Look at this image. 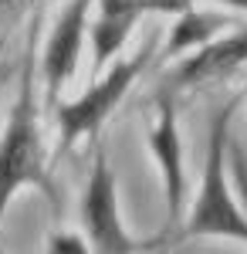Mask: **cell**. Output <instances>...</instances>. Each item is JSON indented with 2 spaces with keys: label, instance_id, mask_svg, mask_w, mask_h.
Here are the masks:
<instances>
[{
  "label": "cell",
  "instance_id": "1",
  "mask_svg": "<svg viewBox=\"0 0 247 254\" xmlns=\"http://www.w3.org/2000/svg\"><path fill=\"white\" fill-rule=\"evenodd\" d=\"M237 102L241 98H230L210 119V146H207V163H203V180H200V193L193 200L190 214L183 217L180 241L224 237V241H244L247 244V214L227 183V142H230V122H234Z\"/></svg>",
  "mask_w": 247,
  "mask_h": 254
},
{
  "label": "cell",
  "instance_id": "2",
  "mask_svg": "<svg viewBox=\"0 0 247 254\" xmlns=\"http://www.w3.org/2000/svg\"><path fill=\"white\" fill-rule=\"evenodd\" d=\"M20 187H41V193L55 196L51 180L44 173V149L38 132V109H34V68L31 58L20 75V92L10 109V122L0 136V231L3 214Z\"/></svg>",
  "mask_w": 247,
  "mask_h": 254
},
{
  "label": "cell",
  "instance_id": "3",
  "mask_svg": "<svg viewBox=\"0 0 247 254\" xmlns=\"http://www.w3.org/2000/svg\"><path fill=\"white\" fill-rule=\"evenodd\" d=\"M81 227H85L92 254H139L163 241L159 234L139 241L125 231L122 214H119V183H115L112 163L102 142L95 146V159H92L88 183L81 193Z\"/></svg>",
  "mask_w": 247,
  "mask_h": 254
},
{
  "label": "cell",
  "instance_id": "4",
  "mask_svg": "<svg viewBox=\"0 0 247 254\" xmlns=\"http://www.w3.org/2000/svg\"><path fill=\"white\" fill-rule=\"evenodd\" d=\"M149 58H152V41L142 44L132 58H119L112 64V71L102 75L85 95H78L75 102H61V105H58V129H61L58 149H61V153L71 149L78 139L95 136L98 129H102V122L112 116V109L125 98V92L132 88V81L142 75V68L149 64Z\"/></svg>",
  "mask_w": 247,
  "mask_h": 254
},
{
  "label": "cell",
  "instance_id": "5",
  "mask_svg": "<svg viewBox=\"0 0 247 254\" xmlns=\"http://www.w3.org/2000/svg\"><path fill=\"white\" fill-rule=\"evenodd\" d=\"M149 149L159 163L163 176V200H166V224L183 220V203H186V170H183V139H180V116H176V102L173 92H163L152 102V119H149ZM170 227L163 231V241L170 234Z\"/></svg>",
  "mask_w": 247,
  "mask_h": 254
},
{
  "label": "cell",
  "instance_id": "6",
  "mask_svg": "<svg viewBox=\"0 0 247 254\" xmlns=\"http://www.w3.org/2000/svg\"><path fill=\"white\" fill-rule=\"evenodd\" d=\"M98 7H102V14L92 24V55H95V71H102L125 48L139 17L183 14V10H190V0H98Z\"/></svg>",
  "mask_w": 247,
  "mask_h": 254
},
{
  "label": "cell",
  "instance_id": "7",
  "mask_svg": "<svg viewBox=\"0 0 247 254\" xmlns=\"http://www.w3.org/2000/svg\"><path fill=\"white\" fill-rule=\"evenodd\" d=\"M92 3L95 0H71L61 10L55 31L48 38V48H44V85H48V98L51 102H58L61 88L71 81V75L78 68V55H81V44H85Z\"/></svg>",
  "mask_w": 247,
  "mask_h": 254
},
{
  "label": "cell",
  "instance_id": "8",
  "mask_svg": "<svg viewBox=\"0 0 247 254\" xmlns=\"http://www.w3.org/2000/svg\"><path fill=\"white\" fill-rule=\"evenodd\" d=\"M247 64V27H237L224 38L207 41L173 71V88H193L213 78H227Z\"/></svg>",
  "mask_w": 247,
  "mask_h": 254
},
{
  "label": "cell",
  "instance_id": "9",
  "mask_svg": "<svg viewBox=\"0 0 247 254\" xmlns=\"http://www.w3.org/2000/svg\"><path fill=\"white\" fill-rule=\"evenodd\" d=\"M227 27V20L220 14H200V10H183L176 24L170 27V41H166V55L170 58H180L183 51H196L203 48L207 41H213V34Z\"/></svg>",
  "mask_w": 247,
  "mask_h": 254
},
{
  "label": "cell",
  "instance_id": "10",
  "mask_svg": "<svg viewBox=\"0 0 247 254\" xmlns=\"http://www.w3.org/2000/svg\"><path fill=\"white\" fill-rule=\"evenodd\" d=\"M227 166L234 170V183H237V193H241V207L247 214V159H244V149L234 146V139L227 142Z\"/></svg>",
  "mask_w": 247,
  "mask_h": 254
},
{
  "label": "cell",
  "instance_id": "11",
  "mask_svg": "<svg viewBox=\"0 0 247 254\" xmlns=\"http://www.w3.org/2000/svg\"><path fill=\"white\" fill-rule=\"evenodd\" d=\"M51 254H88V244H81L78 237H55L51 241Z\"/></svg>",
  "mask_w": 247,
  "mask_h": 254
},
{
  "label": "cell",
  "instance_id": "12",
  "mask_svg": "<svg viewBox=\"0 0 247 254\" xmlns=\"http://www.w3.org/2000/svg\"><path fill=\"white\" fill-rule=\"evenodd\" d=\"M224 7H234V10H247V0H220Z\"/></svg>",
  "mask_w": 247,
  "mask_h": 254
},
{
  "label": "cell",
  "instance_id": "13",
  "mask_svg": "<svg viewBox=\"0 0 247 254\" xmlns=\"http://www.w3.org/2000/svg\"><path fill=\"white\" fill-rule=\"evenodd\" d=\"M3 3H7V0H0V7H3Z\"/></svg>",
  "mask_w": 247,
  "mask_h": 254
}]
</instances>
